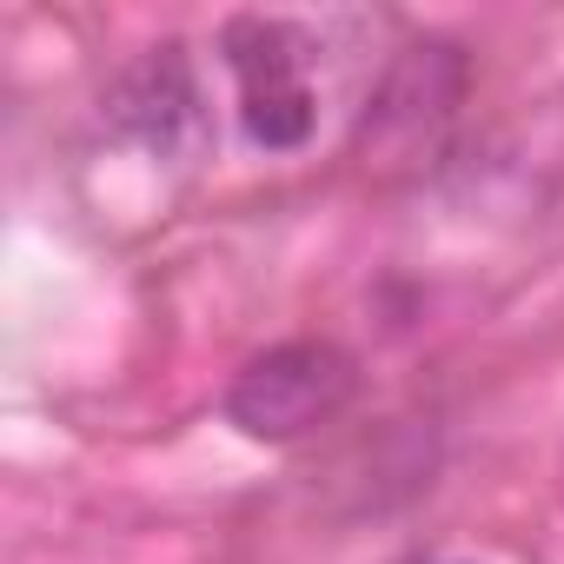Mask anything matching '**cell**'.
<instances>
[{
  "instance_id": "1",
  "label": "cell",
  "mask_w": 564,
  "mask_h": 564,
  "mask_svg": "<svg viewBox=\"0 0 564 564\" xmlns=\"http://www.w3.org/2000/svg\"><path fill=\"white\" fill-rule=\"evenodd\" d=\"M352 386H359V366L333 339H286V346H265L259 359H246L232 372L226 419L259 445H286V438L333 425L346 412Z\"/></svg>"
},
{
  "instance_id": "2",
  "label": "cell",
  "mask_w": 564,
  "mask_h": 564,
  "mask_svg": "<svg viewBox=\"0 0 564 564\" xmlns=\"http://www.w3.org/2000/svg\"><path fill=\"white\" fill-rule=\"evenodd\" d=\"M458 100H465V54L445 41H412L386 67L379 94L366 100V120H359L366 166L392 173V166H419L425 153H438Z\"/></svg>"
},
{
  "instance_id": "3",
  "label": "cell",
  "mask_w": 564,
  "mask_h": 564,
  "mask_svg": "<svg viewBox=\"0 0 564 564\" xmlns=\"http://www.w3.org/2000/svg\"><path fill=\"white\" fill-rule=\"evenodd\" d=\"M226 67L239 80V127L265 153H293L313 133V80H306V41L286 21L239 14L226 21Z\"/></svg>"
},
{
  "instance_id": "4",
  "label": "cell",
  "mask_w": 564,
  "mask_h": 564,
  "mask_svg": "<svg viewBox=\"0 0 564 564\" xmlns=\"http://www.w3.org/2000/svg\"><path fill=\"white\" fill-rule=\"evenodd\" d=\"M107 120L140 153H153L166 166H186L206 147V100H199V74H193L186 47L160 41L140 61H127L120 80L107 87Z\"/></svg>"
}]
</instances>
